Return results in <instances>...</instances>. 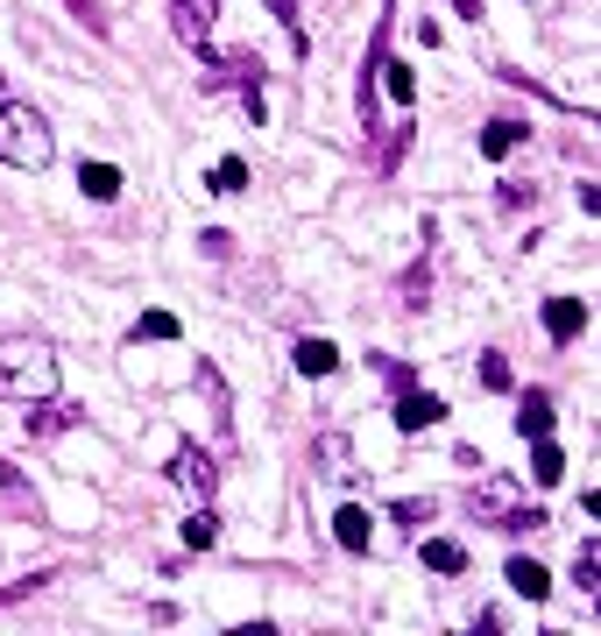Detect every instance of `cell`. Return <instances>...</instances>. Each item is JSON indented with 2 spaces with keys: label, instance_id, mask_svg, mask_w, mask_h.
I'll return each mask as SVG.
<instances>
[{
  "label": "cell",
  "instance_id": "obj_1",
  "mask_svg": "<svg viewBox=\"0 0 601 636\" xmlns=\"http://www.w3.org/2000/svg\"><path fill=\"white\" fill-rule=\"evenodd\" d=\"M57 354L43 340H0V403H50Z\"/></svg>",
  "mask_w": 601,
  "mask_h": 636
},
{
  "label": "cell",
  "instance_id": "obj_2",
  "mask_svg": "<svg viewBox=\"0 0 601 636\" xmlns=\"http://www.w3.org/2000/svg\"><path fill=\"white\" fill-rule=\"evenodd\" d=\"M50 156H57L50 120L22 99H0V163L8 170H50Z\"/></svg>",
  "mask_w": 601,
  "mask_h": 636
},
{
  "label": "cell",
  "instance_id": "obj_3",
  "mask_svg": "<svg viewBox=\"0 0 601 636\" xmlns=\"http://www.w3.org/2000/svg\"><path fill=\"white\" fill-rule=\"evenodd\" d=\"M213 22H220V0H170V28L185 50L213 57Z\"/></svg>",
  "mask_w": 601,
  "mask_h": 636
},
{
  "label": "cell",
  "instance_id": "obj_4",
  "mask_svg": "<svg viewBox=\"0 0 601 636\" xmlns=\"http://www.w3.org/2000/svg\"><path fill=\"white\" fill-rule=\"evenodd\" d=\"M170 481L191 495V503H213V488H220L213 452H205V446H177V452H170Z\"/></svg>",
  "mask_w": 601,
  "mask_h": 636
},
{
  "label": "cell",
  "instance_id": "obj_5",
  "mask_svg": "<svg viewBox=\"0 0 601 636\" xmlns=\"http://www.w3.org/2000/svg\"><path fill=\"white\" fill-rule=\"evenodd\" d=\"M311 467H319L333 488H354V481H361V467H354V438H347V432H319V438H311Z\"/></svg>",
  "mask_w": 601,
  "mask_h": 636
},
{
  "label": "cell",
  "instance_id": "obj_6",
  "mask_svg": "<svg viewBox=\"0 0 601 636\" xmlns=\"http://www.w3.org/2000/svg\"><path fill=\"white\" fill-rule=\"evenodd\" d=\"M389 417H397V432H403V438H417V432H432V424L446 417V403L432 397V389H417V382H411V389H397Z\"/></svg>",
  "mask_w": 601,
  "mask_h": 636
},
{
  "label": "cell",
  "instance_id": "obj_7",
  "mask_svg": "<svg viewBox=\"0 0 601 636\" xmlns=\"http://www.w3.org/2000/svg\"><path fill=\"white\" fill-rule=\"evenodd\" d=\"M545 332L559 346H574L580 332H588V305H580V297H545Z\"/></svg>",
  "mask_w": 601,
  "mask_h": 636
},
{
  "label": "cell",
  "instance_id": "obj_8",
  "mask_svg": "<svg viewBox=\"0 0 601 636\" xmlns=\"http://www.w3.org/2000/svg\"><path fill=\"white\" fill-rule=\"evenodd\" d=\"M552 424H559L552 397H545V389H523V397H517V432L523 438H552Z\"/></svg>",
  "mask_w": 601,
  "mask_h": 636
},
{
  "label": "cell",
  "instance_id": "obj_9",
  "mask_svg": "<svg viewBox=\"0 0 601 636\" xmlns=\"http://www.w3.org/2000/svg\"><path fill=\"white\" fill-rule=\"evenodd\" d=\"M503 580H509V594H523V601H545L552 594V573L538 566V558H523V552L503 566Z\"/></svg>",
  "mask_w": 601,
  "mask_h": 636
},
{
  "label": "cell",
  "instance_id": "obj_10",
  "mask_svg": "<svg viewBox=\"0 0 601 636\" xmlns=\"http://www.w3.org/2000/svg\"><path fill=\"white\" fill-rule=\"evenodd\" d=\"M291 368H297V375H333V368H340V346L319 340V332H305V340L291 346Z\"/></svg>",
  "mask_w": 601,
  "mask_h": 636
},
{
  "label": "cell",
  "instance_id": "obj_11",
  "mask_svg": "<svg viewBox=\"0 0 601 636\" xmlns=\"http://www.w3.org/2000/svg\"><path fill=\"white\" fill-rule=\"evenodd\" d=\"M333 538H340V552H368V538H375L368 509H361V503H347V509L333 517Z\"/></svg>",
  "mask_w": 601,
  "mask_h": 636
},
{
  "label": "cell",
  "instance_id": "obj_12",
  "mask_svg": "<svg viewBox=\"0 0 601 636\" xmlns=\"http://www.w3.org/2000/svg\"><path fill=\"white\" fill-rule=\"evenodd\" d=\"M531 481L538 488H559L566 481V452L552 446V438H531Z\"/></svg>",
  "mask_w": 601,
  "mask_h": 636
},
{
  "label": "cell",
  "instance_id": "obj_13",
  "mask_svg": "<svg viewBox=\"0 0 601 636\" xmlns=\"http://www.w3.org/2000/svg\"><path fill=\"white\" fill-rule=\"evenodd\" d=\"M79 191L93 205H114L120 199V170H114V163H85V170H79Z\"/></svg>",
  "mask_w": 601,
  "mask_h": 636
},
{
  "label": "cell",
  "instance_id": "obj_14",
  "mask_svg": "<svg viewBox=\"0 0 601 636\" xmlns=\"http://www.w3.org/2000/svg\"><path fill=\"white\" fill-rule=\"evenodd\" d=\"M523 134H531L523 120H488V128H481V156H488V163H503L509 149L523 142Z\"/></svg>",
  "mask_w": 601,
  "mask_h": 636
},
{
  "label": "cell",
  "instance_id": "obj_15",
  "mask_svg": "<svg viewBox=\"0 0 601 636\" xmlns=\"http://www.w3.org/2000/svg\"><path fill=\"white\" fill-rule=\"evenodd\" d=\"M71 424H85V403H50V411H36V417H28V438L71 432Z\"/></svg>",
  "mask_w": 601,
  "mask_h": 636
},
{
  "label": "cell",
  "instance_id": "obj_16",
  "mask_svg": "<svg viewBox=\"0 0 601 636\" xmlns=\"http://www.w3.org/2000/svg\"><path fill=\"white\" fill-rule=\"evenodd\" d=\"M205 191H220V199H240V191H248V163H240V156H220L213 177H205Z\"/></svg>",
  "mask_w": 601,
  "mask_h": 636
},
{
  "label": "cell",
  "instance_id": "obj_17",
  "mask_svg": "<svg viewBox=\"0 0 601 636\" xmlns=\"http://www.w3.org/2000/svg\"><path fill=\"white\" fill-rule=\"evenodd\" d=\"M425 566L432 573H468V544L460 538H425Z\"/></svg>",
  "mask_w": 601,
  "mask_h": 636
},
{
  "label": "cell",
  "instance_id": "obj_18",
  "mask_svg": "<svg viewBox=\"0 0 601 636\" xmlns=\"http://www.w3.org/2000/svg\"><path fill=\"white\" fill-rule=\"evenodd\" d=\"M468 509H474L481 523H503L517 503H509V488H503V481H488V488H474V503H468Z\"/></svg>",
  "mask_w": 601,
  "mask_h": 636
},
{
  "label": "cell",
  "instance_id": "obj_19",
  "mask_svg": "<svg viewBox=\"0 0 601 636\" xmlns=\"http://www.w3.org/2000/svg\"><path fill=\"white\" fill-rule=\"evenodd\" d=\"M185 544H191V552H213V544H220V517H213L205 503L185 517Z\"/></svg>",
  "mask_w": 601,
  "mask_h": 636
},
{
  "label": "cell",
  "instance_id": "obj_20",
  "mask_svg": "<svg viewBox=\"0 0 601 636\" xmlns=\"http://www.w3.org/2000/svg\"><path fill=\"white\" fill-rule=\"evenodd\" d=\"M375 71H382V85H389V99H397V106H417V79H411V64H389V57H382Z\"/></svg>",
  "mask_w": 601,
  "mask_h": 636
},
{
  "label": "cell",
  "instance_id": "obj_21",
  "mask_svg": "<svg viewBox=\"0 0 601 636\" xmlns=\"http://www.w3.org/2000/svg\"><path fill=\"white\" fill-rule=\"evenodd\" d=\"M574 587H580V594H601V552H594V544H580V558H574Z\"/></svg>",
  "mask_w": 601,
  "mask_h": 636
},
{
  "label": "cell",
  "instance_id": "obj_22",
  "mask_svg": "<svg viewBox=\"0 0 601 636\" xmlns=\"http://www.w3.org/2000/svg\"><path fill=\"white\" fill-rule=\"evenodd\" d=\"M177 332H185L177 311H142V318H134V340H177Z\"/></svg>",
  "mask_w": 601,
  "mask_h": 636
},
{
  "label": "cell",
  "instance_id": "obj_23",
  "mask_svg": "<svg viewBox=\"0 0 601 636\" xmlns=\"http://www.w3.org/2000/svg\"><path fill=\"white\" fill-rule=\"evenodd\" d=\"M199 389H205V397H213V417L227 424L234 411H227V382H220V368H213V361H199Z\"/></svg>",
  "mask_w": 601,
  "mask_h": 636
},
{
  "label": "cell",
  "instance_id": "obj_24",
  "mask_svg": "<svg viewBox=\"0 0 601 636\" xmlns=\"http://www.w3.org/2000/svg\"><path fill=\"white\" fill-rule=\"evenodd\" d=\"M50 580H57L50 566H43V573H28V580H8V587H0V609H8V601H28V594H43Z\"/></svg>",
  "mask_w": 601,
  "mask_h": 636
},
{
  "label": "cell",
  "instance_id": "obj_25",
  "mask_svg": "<svg viewBox=\"0 0 601 636\" xmlns=\"http://www.w3.org/2000/svg\"><path fill=\"white\" fill-rule=\"evenodd\" d=\"M474 375H481V389H509V361H503V354H481Z\"/></svg>",
  "mask_w": 601,
  "mask_h": 636
},
{
  "label": "cell",
  "instance_id": "obj_26",
  "mask_svg": "<svg viewBox=\"0 0 601 636\" xmlns=\"http://www.w3.org/2000/svg\"><path fill=\"white\" fill-rule=\"evenodd\" d=\"M389 517H397L403 530H425L432 517H439V509H432V503H397V509H389Z\"/></svg>",
  "mask_w": 601,
  "mask_h": 636
},
{
  "label": "cell",
  "instance_id": "obj_27",
  "mask_svg": "<svg viewBox=\"0 0 601 636\" xmlns=\"http://www.w3.org/2000/svg\"><path fill=\"white\" fill-rule=\"evenodd\" d=\"M425 291H432V269H411V276H403V311L425 305Z\"/></svg>",
  "mask_w": 601,
  "mask_h": 636
},
{
  "label": "cell",
  "instance_id": "obj_28",
  "mask_svg": "<svg viewBox=\"0 0 601 636\" xmlns=\"http://www.w3.org/2000/svg\"><path fill=\"white\" fill-rule=\"evenodd\" d=\"M269 14H276V22L291 28V43H297V50H305V22H297V0H269Z\"/></svg>",
  "mask_w": 601,
  "mask_h": 636
},
{
  "label": "cell",
  "instance_id": "obj_29",
  "mask_svg": "<svg viewBox=\"0 0 601 636\" xmlns=\"http://www.w3.org/2000/svg\"><path fill=\"white\" fill-rule=\"evenodd\" d=\"M0 503H28V488H22V474H14L8 460H0Z\"/></svg>",
  "mask_w": 601,
  "mask_h": 636
},
{
  "label": "cell",
  "instance_id": "obj_30",
  "mask_svg": "<svg viewBox=\"0 0 601 636\" xmlns=\"http://www.w3.org/2000/svg\"><path fill=\"white\" fill-rule=\"evenodd\" d=\"M411 382H417L411 361H389V397H397V389H411Z\"/></svg>",
  "mask_w": 601,
  "mask_h": 636
},
{
  "label": "cell",
  "instance_id": "obj_31",
  "mask_svg": "<svg viewBox=\"0 0 601 636\" xmlns=\"http://www.w3.org/2000/svg\"><path fill=\"white\" fill-rule=\"evenodd\" d=\"M453 8H460V14H468V22H481V0H453Z\"/></svg>",
  "mask_w": 601,
  "mask_h": 636
},
{
  "label": "cell",
  "instance_id": "obj_32",
  "mask_svg": "<svg viewBox=\"0 0 601 636\" xmlns=\"http://www.w3.org/2000/svg\"><path fill=\"white\" fill-rule=\"evenodd\" d=\"M0 99H8V79H0Z\"/></svg>",
  "mask_w": 601,
  "mask_h": 636
}]
</instances>
